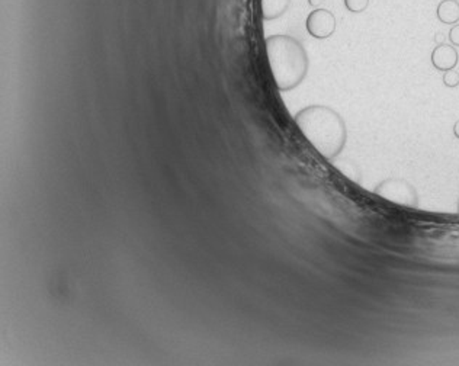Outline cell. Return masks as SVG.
<instances>
[{
    "label": "cell",
    "instance_id": "cell-1",
    "mask_svg": "<svg viewBox=\"0 0 459 366\" xmlns=\"http://www.w3.org/2000/svg\"><path fill=\"white\" fill-rule=\"evenodd\" d=\"M298 130L307 141L327 160H335L348 141L346 122L330 106L311 105L294 117Z\"/></svg>",
    "mask_w": 459,
    "mask_h": 366
},
{
    "label": "cell",
    "instance_id": "cell-2",
    "mask_svg": "<svg viewBox=\"0 0 459 366\" xmlns=\"http://www.w3.org/2000/svg\"><path fill=\"white\" fill-rule=\"evenodd\" d=\"M266 56L278 89L288 92L298 87L307 78L310 60L297 38L276 34L265 40Z\"/></svg>",
    "mask_w": 459,
    "mask_h": 366
},
{
    "label": "cell",
    "instance_id": "cell-3",
    "mask_svg": "<svg viewBox=\"0 0 459 366\" xmlns=\"http://www.w3.org/2000/svg\"><path fill=\"white\" fill-rule=\"evenodd\" d=\"M374 194L381 199L391 202L394 205L412 209L418 208L417 189L405 179L388 178L385 181H382L374 189Z\"/></svg>",
    "mask_w": 459,
    "mask_h": 366
},
{
    "label": "cell",
    "instance_id": "cell-4",
    "mask_svg": "<svg viewBox=\"0 0 459 366\" xmlns=\"http://www.w3.org/2000/svg\"><path fill=\"white\" fill-rule=\"evenodd\" d=\"M307 32L315 40H327L336 32L337 22L333 12L323 8H315L305 21Z\"/></svg>",
    "mask_w": 459,
    "mask_h": 366
},
{
    "label": "cell",
    "instance_id": "cell-5",
    "mask_svg": "<svg viewBox=\"0 0 459 366\" xmlns=\"http://www.w3.org/2000/svg\"><path fill=\"white\" fill-rule=\"evenodd\" d=\"M430 60L433 67L445 73L448 70H454L458 66L459 54L456 52V47L452 44H439L432 52Z\"/></svg>",
    "mask_w": 459,
    "mask_h": 366
},
{
    "label": "cell",
    "instance_id": "cell-6",
    "mask_svg": "<svg viewBox=\"0 0 459 366\" xmlns=\"http://www.w3.org/2000/svg\"><path fill=\"white\" fill-rule=\"evenodd\" d=\"M292 0H260L262 18L265 21H273L285 15Z\"/></svg>",
    "mask_w": 459,
    "mask_h": 366
},
{
    "label": "cell",
    "instance_id": "cell-7",
    "mask_svg": "<svg viewBox=\"0 0 459 366\" xmlns=\"http://www.w3.org/2000/svg\"><path fill=\"white\" fill-rule=\"evenodd\" d=\"M438 19L445 25H455L459 22V2L458 0H442L436 9Z\"/></svg>",
    "mask_w": 459,
    "mask_h": 366
},
{
    "label": "cell",
    "instance_id": "cell-8",
    "mask_svg": "<svg viewBox=\"0 0 459 366\" xmlns=\"http://www.w3.org/2000/svg\"><path fill=\"white\" fill-rule=\"evenodd\" d=\"M344 8H346L350 14H362L369 6V0H343Z\"/></svg>",
    "mask_w": 459,
    "mask_h": 366
},
{
    "label": "cell",
    "instance_id": "cell-9",
    "mask_svg": "<svg viewBox=\"0 0 459 366\" xmlns=\"http://www.w3.org/2000/svg\"><path fill=\"white\" fill-rule=\"evenodd\" d=\"M442 82L446 87H451V89H454V87H458L459 86V73L456 70L445 71Z\"/></svg>",
    "mask_w": 459,
    "mask_h": 366
},
{
    "label": "cell",
    "instance_id": "cell-10",
    "mask_svg": "<svg viewBox=\"0 0 459 366\" xmlns=\"http://www.w3.org/2000/svg\"><path fill=\"white\" fill-rule=\"evenodd\" d=\"M448 38H449V43L454 47H459V23L452 25V28H451V31L448 34Z\"/></svg>",
    "mask_w": 459,
    "mask_h": 366
},
{
    "label": "cell",
    "instance_id": "cell-11",
    "mask_svg": "<svg viewBox=\"0 0 459 366\" xmlns=\"http://www.w3.org/2000/svg\"><path fill=\"white\" fill-rule=\"evenodd\" d=\"M454 135L459 140V119L454 124Z\"/></svg>",
    "mask_w": 459,
    "mask_h": 366
},
{
    "label": "cell",
    "instance_id": "cell-12",
    "mask_svg": "<svg viewBox=\"0 0 459 366\" xmlns=\"http://www.w3.org/2000/svg\"><path fill=\"white\" fill-rule=\"evenodd\" d=\"M309 3H310L311 6H315V5L320 3V0H309Z\"/></svg>",
    "mask_w": 459,
    "mask_h": 366
},
{
    "label": "cell",
    "instance_id": "cell-13",
    "mask_svg": "<svg viewBox=\"0 0 459 366\" xmlns=\"http://www.w3.org/2000/svg\"><path fill=\"white\" fill-rule=\"evenodd\" d=\"M458 211H459V201H458Z\"/></svg>",
    "mask_w": 459,
    "mask_h": 366
}]
</instances>
